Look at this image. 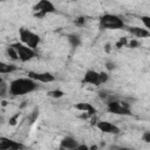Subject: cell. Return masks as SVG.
<instances>
[{
  "instance_id": "obj_24",
  "label": "cell",
  "mask_w": 150,
  "mask_h": 150,
  "mask_svg": "<svg viewBox=\"0 0 150 150\" xmlns=\"http://www.w3.org/2000/svg\"><path fill=\"white\" fill-rule=\"evenodd\" d=\"M84 22H86V20H84V18H83V16L77 18V19L75 20V23H76L77 26H83V25H84Z\"/></svg>"
},
{
  "instance_id": "obj_28",
  "label": "cell",
  "mask_w": 150,
  "mask_h": 150,
  "mask_svg": "<svg viewBox=\"0 0 150 150\" xmlns=\"http://www.w3.org/2000/svg\"><path fill=\"white\" fill-rule=\"evenodd\" d=\"M107 68H108L109 70H112V69L115 68V63H114V62H110V61L107 62Z\"/></svg>"
},
{
  "instance_id": "obj_16",
  "label": "cell",
  "mask_w": 150,
  "mask_h": 150,
  "mask_svg": "<svg viewBox=\"0 0 150 150\" xmlns=\"http://www.w3.org/2000/svg\"><path fill=\"white\" fill-rule=\"evenodd\" d=\"M7 54H8V56H9L12 60H19V55H18L15 48H14L12 45L8 46V48H7Z\"/></svg>"
},
{
  "instance_id": "obj_13",
  "label": "cell",
  "mask_w": 150,
  "mask_h": 150,
  "mask_svg": "<svg viewBox=\"0 0 150 150\" xmlns=\"http://www.w3.org/2000/svg\"><path fill=\"white\" fill-rule=\"evenodd\" d=\"M75 108H76V109H79V110H81V111L87 112V114H88V115H90V116L95 115V112H96L95 108H94L90 103H83V102H81V103H77V104L75 105Z\"/></svg>"
},
{
  "instance_id": "obj_6",
  "label": "cell",
  "mask_w": 150,
  "mask_h": 150,
  "mask_svg": "<svg viewBox=\"0 0 150 150\" xmlns=\"http://www.w3.org/2000/svg\"><path fill=\"white\" fill-rule=\"evenodd\" d=\"M33 9H34L35 16H38V18H43L46 14L55 12L54 5L50 1H48V0H41V1H39L33 7Z\"/></svg>"
},
{
  "instance_id": "obj_12",
  "label": "cell",
  "mask_w": 150,
  "mask_h": 150,
  "mask_svg": "<svg viewBox=\"0 0 150 150\" xmlns=\"http://www.w3.org/2000/svg\"><path fill=\"white\" fill-rule=\"evenodd\" d=\"M127 30L129 33H131L136 38H148L150 36V32L145 28H141L137 26H132V27H127Z\"/></svg>"
},
{
  "instance_id": "obj_26",
  "label": "cell",
  "mask_w": 150,
  "mask_h": 150,
  "mask_svg": "<svg viewBox=\"0 0 150 150\" xmlns=\"http://www.w3.org/2000/svg\"><path fill=\"white\" fill-rule=\"evenodd\" d=\"M110 150H132L130 148H124V146H118V145H112Z\"/></svg>"
},
{
  "instance_id": "obj_17",
  "label": "cell",
  "mask_w": 150,
  "mask_h": 150,
  "mask_svg": "<svg viewBox=\"0 0 150 150\" xmlns=\"http://www.w3.org/2000/svg\"><path fill=\"white\" fill-rule=\"evenodd\" d=\"M48 95L50 96V97H55V98H59V97H62L63 96V91L62 90H52V91H49L48 93Z\"/></svg>"
},
{
  "instance_id": "obj_20",
  "label": "cell",
  "mask_w": 150,
  "mask_h": 150,
  "mask_svg": "<svg viewBox=\"0 0 150 150\" xmlns=\"http://www.w3.org/2000/svg\"><path fill=\"white\" fill-rule=\"evenodd\" d=\"M108 79H109V75H108L107 73H103V71L100 73V81H101V84H102V83H105V82L108 81Z\"/></svg>"
},
{
  "instance_id": "obj_29",
  "label": "cell",
  "mask_w": 150,
  "mask_h": 150,
  "mask_svg": "<svg viewBox=\"0 0 150 150\" xmlns=\"http://www.w3.org/2000/svg\"><path fill=\"white\" fill-rule=\"evenodd\" d=\"M105 50H107V52H110V45H107V46H105Z\"/></svg>"
},
{
  "instance_id": "obj_5",
  "label": "cell",
  "mask_w": 150,
  "mask_h": 150,
  "mask_svg": "<svg viewBox=\"0 0 150 150\" xmlns=\"http://www.w3.org/2000/svg\"><path fill=\"white\" fill-rule=\"evenodd\" d=\"M12 46L15 48V50L19 55V60L22 61V62H27V61H29V60H32L33 57L36 56L35 49H32V48L25 46L23 43L16 42V43H13Z\"/></svg>"
},
{
  "instance_id": "obj_15",
  "label": "cell",
  "mask_w": 150,
  "mask_h": 150,
  "mask_svg": "<svg viewBox=\"0 0 150 150\" xmlns=\"http://www.w3.org/2000/svg\"><path fill=\"white\" fill-rule=\"evenodd\" d=\"M68 41L71 45V47H74V48H76L81 45V38L77 34H69L68 35Z\"/></svg>"
},
{
  "instance_id": "obj_25",
  "label": "cell",
  "mask_w": 150,
  "mask_h": 150,
  "mask_svg": "<svg viewBox=\"0 0 150 150\" xmlns=\"http://www.w3.org/2000/svg\"><path fill=\"white\" fill-rule=\"evenodd\" d=\"M18 117H19V114H15L13 117H11V118H9V124H11V125H15Z\"/></svg>"
},
{
  "instance_id": "obj_8",
  "label": "cell",
  "mask_w": 150,
  "mask_h": 150,
  "mask_svg": "<svg viewBox=\"0 0 150 150\" xmlns=\"http://www.w3.org/2000/svg\"><path fill=\"white\" fill-rule=\"evenodd\" d=\"M25 146L20 142L9 139L7 137H0V150H22Z\"/></svg>"
},
{
  "instance_id": "obj_27",
  "label": "cell",
  "mask_w": 150,
  "mask_h": 150,
  "mask_svg": "<svg viewBox=\"0 0 150 150\" xmlns=\"http://www.w3.org/2000/svg\"><path fill=\"white\" fill-rule=\"evenodd\" d=\"M76 150H91L88 145H86V144H80L77 148H76Z\"/></svg>"
},
{
  "instance_id": "obj_10",
  "label": "cell",
  "mask_w": 150,
  "mask_h": 150,
  "mask_svg": "<svg viewBox=\"0 0 150 150\" xmlns=\"http://www.w3.org/2000/svg\"><path fill=\"white\" fill-rule=\"evenodd\" d=\"M79 142L71 137V136H66L64 138H62L61 143H60V149L59 150H76V148L79 146Z\"/></svg>"
},
{
  "instance_id": "obj_3",
  "label": "cell",
  "mask_w": 150,
  "mask_h": 150,
  "mask_svg": "<svg viewBox=\"0 0 150 150\" xmlns=\"http://www.w3.org/2000/svg\"><path fill=\"white\" fill-rule=\"evenodd\" d=\"M19 35H20L21 43H23L25 46H27L32 49H35L38 47V45L40 43V36L29 29L21 28L19 30Z\"/></svg>"
},
{
  "instance_id": "obj_2",
  "label": "cell",
  "mask_w": 150,
  "mask_h": 150,
  "mask_svg": "<svg viewBox=\"0 0 150 150\" xmlns=\"http://www.w3.org/2000/svg\"><path fill=\"white\" fill-rule=\"evenodd\" d=\"M100 27L102 29H121L124 28V22L118 15L107 13L100 18Z\"/></svg>"
},
{
  "instance_id": "obj_14",
  "label": "cell",
  "mask_w": 150,
  "mask_h": 150,
  "mask_svg": "<svg viewBox=\"0 0 150 150\" xmlns=\"http://www.w3.org/2000/svg\"><path fill=\"white\" fill-rule=\"evenodd\" d=\"M14 70H16V66L15 64L4 63V62L0 63V73L1 74H8V73H12Z\"/></svg>"
},
{
  "instance_id": "obj_18",
  "label": "cell",
  "mask_w": 150,
  "mask_h": 150,
  "mask_svg": "<svg viewBox=\"0 0 150 150\" xmlns=\"http://www.w3.org/2000/svg\"><path fill=\"white\" fill-rule=\"evenodd\" d=\"M141 21L143 22L145 29L150 32V16H141Z\"/></svg>"
},
{
  "instance_id": "obj_19",
  "label": "cell",
  "mask_w": 150,
  "mask_h": 150,
  "mask_svg": "<svg viewBox=\"0 0 150 150\" xmlns=\"http://www.w3.org/2000/svg\"><path fill=\"white\" fill-rule=\"evenodd\" d=\"M6 90H7V84L4 81H1L0 82V95H1V97L6 96Z\"/></svg>"
},
{
  "instance_id": "obj_7",
  "label": "cell",
  "mask_w": 150,
  "mask_h": 150,
  "mask_svg": "<svg viewBox=\"0 0 150 150\" xmlns=\"http://www.w3.org/2000/svg\"><path fill=\"white\" fill-rule=\"evenodd\" d=\"M28 77L36 81V82H43V83H49L55 81V76L50 73H38V71H28Z\"/></svg>"
},
{
  "instance_id": "obj_1",
  "label": "cell",
  "mask_w": 150,
  "mask_h": 150,
  "mask_svg": "<svg viewBox=\"0 0 150 150\" xmlns=\"http://www.w3.org/2000/svg\"><path fill=\"white\" fill-rule=\"evenodd\" d=\"M38 88L36 81L29 77H20L13 80L8 86V93L12 96H22L34 91Z\"/></svg>"
},
{
  "instance_id": "obj_23",
  "label": "cell",
  "mask_w": 150,
  "mask_h": 150,
  "mask_svg": "<svg viewBox=\"0 0 150 150\" xmlns=\"http://www.w3.org/2000/svg\"><path fill=\"white\" fill-rule=\"evenodd\" d=\"M128 46H129L130 48H137V47H139V42L134 39V40H131V41L128 43Z\"/></svg>"
},
{
  "instance_id": "obj_21",
  "label": "cell",
  "mask_w": 150,
  "mask_h": 150,
  "mask_svg": "<svg viewBox=\"0 0 150 150\" xmlns=\"http://www.w3.org/2000/svg\"><path fill=\"white\" fill-rule=\"evenodd\" d=\"M142 139H143L145 143H150V131H145V132H143V135H142Z\"/></svg>"
},
{
  "instance_id": "obj_4",
  "label": "cell",
  "mask_w": 150,
  "mask_h": 150,
  "mask_svg": "<svg viewBox=\"0 0 150 150\" xmlns=\"http://www.w3.org/2000/svg\"><path fill=\"white\" fill-rule=\"evenodd\" d=\"M108 110L112 114H116V115H122V116H130L131 115L130 105L128 103L121 102V101H109L108 102Z\"/></svg>"
},
{
  "instance_id": "obj_22",
  "label": "cell",
  "mask_w": 150,
  "mask_h": 150,
  "mask_svg": "<svg viewBox=\"0 0 150 150\" xmlns=\"http://www.w3.org/2000/svg\"><path fill=\"white\" fill-rule=\"evenodd\" d=\"M128 42H127V39L125 38H122V39H120V41L116 43V47L117 48H121V47H123V46H125Z\"/></svg>"
},
{
  "instance_id": "obj_11",
  "label": "cell",
  "mask_w": 150,
  "mask_h": 150,
  "mask_svg": "<svg viewBox=\"0 0 150 150\" xmlns=\"http://www.w3.org/2000/svg\"><path fill=\"white\" fill-rule=\"evenodd\" d=\"M83 83H89V84H94V86H100L101 81H100V73L95 71V70H87L84 74V77L82 80Z\"/></svg>"
},
{
  "instance_id": "obj_9",
  "label": "cell",
  "mask_w": 150,
  "mask_h": 150,
  "mask_svg": "<svg viewBox=\"0 0 150 150\" xmlns=\"http://www.w3.org/2000/svg\"><path fill=\"white\" fill-rule=\"evenodd\" d=\"M96 125L104 134H112V135L120 134V128L117 125H115L114 123H110L108 121H100V122H97Z\"/></svg>"
}]
</instances>
